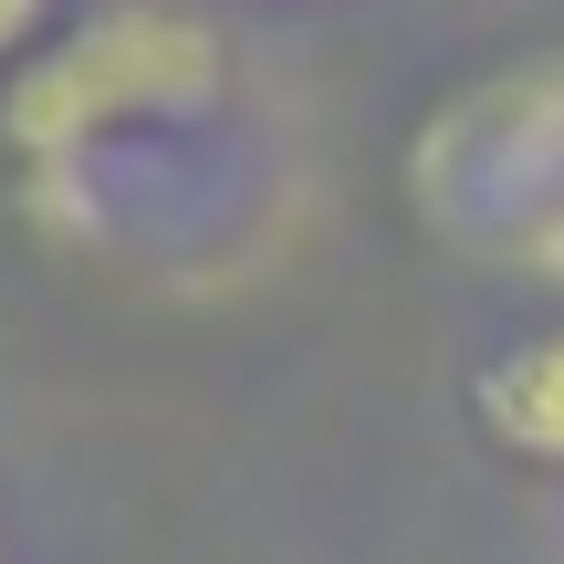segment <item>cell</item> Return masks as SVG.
I'll return each mask as SVG.
<instances>
[{"instance_id":"obj_1","label":"cell","mask_w":564,"mask_h":564,"mask_svg":"<svg viewBox=\"0 0 564 564\" xmlns=\"http://www.w3.org/2000/svg\"><path fill=\"white\" fill-rule=\"evenodd\" d=\"M230 95V53L199 11L167 0H105L74 32L32 42L0 84V147L42 178H74L126 126H188Z\"/></svg>"},{"instance_id":"obj_2","label":"cell","mask_w":564,"mask_h":564,"mask_svg":"<svg viewBox=\"0 0 564 564\" xmlns=\"http://www.w3.org/2000/svg\"><path fill=\"white\" fill-rule=\"evenodd\" d=\"M470 419L502 460L523 470H564V324H533L502 356H481L470 377Z\"/></svg>"},{"instance_id":"obj_3","label":"cell","mask_w":564,"mask_h":564,"mask_svg":"<svg viewBox=\"0 0 564 564\" xmlns=\"http://www.w3.org/2000/svg\"><path fill=\"white\" fill-rule=\"evenodd\" d=\"M32 42H53V0H0V63H21Z\"/></svg>"}]
</instances>
